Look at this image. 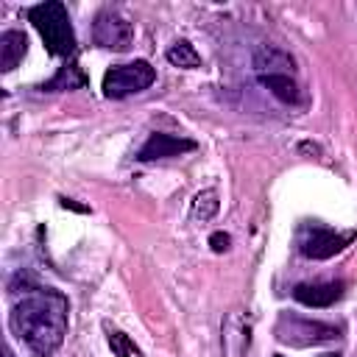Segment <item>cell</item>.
<instances>
[{"label": "cell", "instance_id": "1", "mask_svg": "<svg viewBox=\"0 0 357 357\" xmlns=\"http://www.w3.org/2000/svg\"><path fill=\"white\" fill-rule=\"evenodd\" d=\"M67 298L53 287H28L11 307L8 326L31 349L33 357H50L67 335Z\"/></svg>", "mask_w": 357, "mask_h": 357}, {"label": "cell", "instance_id": "2", "mask_svg": "<svg viewBox=\"0 0 357 357\" xmlns=\"http://www.w3.org/2000/svg\"><path fill=\"white\" fill-rule=\"evenodd\" d=\"M25 17L39 31L50 56L67 59V56L75 53V31H73V22H70V14H67L64 3H59V0L36 3L25 11Z\"/></svg>", "mask_w": 357, "mask_h": 357}, {"label": "cell", "instance_id": "3", "mask_svg": "<svg viewBox=\"0 0 357 357\" xmlns=\"http://www.w3.org/2000/svg\"><path fill=\"white\" fill-rule=\"evenodd\" d=\"M354 240V231H337V229H329L324 223H301L298 231H296V248L301 257L307 259H329L335 254H340L349 243Z\"/></svg>", "mask_w": 357, "mask_h": 357}, {"label": "cell", "instance_id": "4", "mask_svg": "<svg viewBox=\"0 0 357 357\" xmlns=\"http://www.w3.org/2000/svg\"><path fill=\"white\" fill-rule=\"evenodd\" d=\"M273 335H276V340L290 343V346H321V343L337 340L340 329L335 324H326V321H312V318L282 312Z\"/></svg>", "mask_w": 357, "mask_h": 357}, {"label": "cell", "instance_id": "5", "mask_svg": "<svg viewBox=\"0 0 357 357\" xmlns=\"http://www.w3.org/2000/svg\"><path fill=\"white\" fill-rule=\"evenodd\" d=\"M153 81H156V70L145 59H137L128 64H114L103 75V95L120 100V98H128L134 92L148 89Z\"/></svg>", "mask_w": 357, "mask_h": 357}, {"label": "cell", "instance_id": "6", "mask_svg": "<svg viewBox=\"0 0 357 357\" xmlns=\"http://www.w3.org/2000/svg\"><path fill=\"white\" fill-rule=\"evenodd\" d=\"M92 42L106 50H128L134 42V22L117 8H100L92 22Z\"/></svg>", "mask_w": 357, "mask_h": 357}, {"label": "cell", "instance_id": "7", "mask_svg": "<svg viewBox=\"0 0 357 357\" xmlns=\"http://www.w3.org/2000/svg\"><path fill=\"white\" fill-rule=\"evenodd\" d=\"M220 349L223 357H245L251 349V318L240 310H231L220 324Z\"/></svg>", "mask_w": 357, "mask_h": 357}, {"label": "cell", "instance_id": "8", "mask_svg": "<svg viewBox=\"0 0 357 357\" xmlns=\"http://www.w3.org/2000/svg\"><path fill=\"white\" fill-rule=\"evenodd\" d=\"M187 151H195V142L187 137H176V134H165V131H153L142 148L137 151L139 162H153V159H167V156H181Z\"/></svg>", "mask_w": 357, "mask_h": 357}, {"label": "cell", "instance_id": "9", "mask_svg": "<svg viewBox=\"0 0 357 357\" xmlns=\"http://www.w3.org/2000/svg\"><path fill=\"white\" fill-rule=\"evenodd\" d=\"M343 282H301L293 287V298L304 307H332L343 296Z\"/></svg>", "mask_w": 357, "mask_h": 357}, {"label": "cell", "instance_id": "10", "mask_svg": "<svg viewBox=\"0 0 357 357\" xmlns=\"http://www.w3.org/2000/svg\"><path fill=\"white\" fill-rule=\"evenodd\" d=\"M254 70L259 75H290L293 73V56L273 45H259L254 50Z\"/></svg>", "mask_w": 357, "mask_h": 357}, {"label": "cell", "instance_id": "11", "mask_svg": "<svg viewBox=\"0 0 357 357\" xmlns=\"http://www.w3.org/2000/svg\"><path fill=\"white\" fill-rule=\"evenodd\" d=\"M28 53V36L22 31L0 33V73H11Z\"/></svg>", "mask_w": 357, "mask_h": 357}, {"label": "cell", "instance_id": "12", "mask_svg": "<svg viewBox=\"0 0 357 357\" xmlns=\"http://www.w3.org/2000/svg\"><path fill=\"white\" fill-rule=\"evenodd\" d=\"M86 75H84V70H81V64L78 61H67L64 67H59V73L50 78V81H45L39 89L42 92H61V89H81V86H86Z\"/></svg>", "mask_w": 357, "mask_h": 357}, {"label": "cell", "instance_id": "13", "mask_svg": "<svg viewBox=\"0 0 357 357\" xmlns=\"http://www.w3.org/2000/svg\"><path fill=\"white\" fill-rule=\"evenodd\" d=\"M259 84L276 95L282 103H298L301 100V92H298V84L293 81V75H259Z\"/></svg>", "mask_w": 357, "mask_h": 357}, {"label": "cell", "instance_id": "14", "mask_svg": "<svg viewBox=\"0 0 357 357\" xmlns=\"http://www.w3.org/2000/svg\"><path fill=\"white\" fill-rule=\"evenodd\" d=\"M165 59H167L173 67H181V70H195V67H201V56H198V50H195L187 39L173 42V45L165 50Z\"/></svg>", "mask_w": 357, "mask_h": 357}, {"label": "cell", "instance_id": "15", "mask_svg": "<svg viewBox=\"0 0 357 357\" xmlns=\"http://www.w3.org/2000/svg\"><path fill=\"white\" fill-rule=\"evenodd\" d=\"M220 209V198H218V190L215 187H206L201 192H195L192 204H190V215L192 220H212Z\"/></svg>", "mask_w": 357, "mask_h": 357}, {"label": "cell", "instance_id": "16", "mask_svg": "<svg viewBox=\"0 0 357 357\" xmlns=\"http://www.w3.org/2000/svg\"><path fill=\"white\" fill-rule=\"evenodd\" d=\"M106 340H109V349L114 351V357H142L139 349L134 346V340L126 332H120L109 324H106Z\"/></svg>", "mask_w": 357, "mask_h": 357}, {"label": "cell", "instance_id": "17", "mask_svg": "<svg viewBox=\"0 0 357 357\" xmlns=\"http://www.w3.org/2000/svg\"><path fill=\"white\" fill-rule=\"evenodd\" d=\"M209 245H212V251H215V254H223V251H229L231 237H229L226 231H215V234L209 237Z\"/></svg>", "mask_w": 357, "mask_h": 357}, {"label": "cell", "instance_id": "18", "mask_svg": "<svg viewBox=\"0 0 357 357\" xmlns=\"http://www.w3.org/2000/svg\"><path fill=\"white\" fill-rule=\"evenodd\" d=\"M61 206H70V209H78V212H86V206H78V204H73L70 198H61Z\"/></svg>", "mask_w": 357, "mask_h": 357}, {"label": "cell", "instance_id": "19", "mask_svg": "<svg viewBox=\"0 0 357 357\" xmlns=\"http://www.w3.org/2000/svg\"><path fill=\"white\" fill-rule=\"evenodd\" d=\"M3 357H14V351H11V346H8V343L3 346Z\"/></svg>", "mask_w": 357, "mask_h": 357}, {"label": "cell", "instance_id": "20", "mask_svg": "<svg viewBox=\"0 0 357 357\" xmlns=\"http://www.w3.org/2000/svg\"><path fill=\"white\" fill-rule=\"evenodd\" d=\"M276 357H284V354H276ZM321 357H340V354H321Z\"/></svg>", "mask_w": 357, "mask_h": 357}]
</instances>
